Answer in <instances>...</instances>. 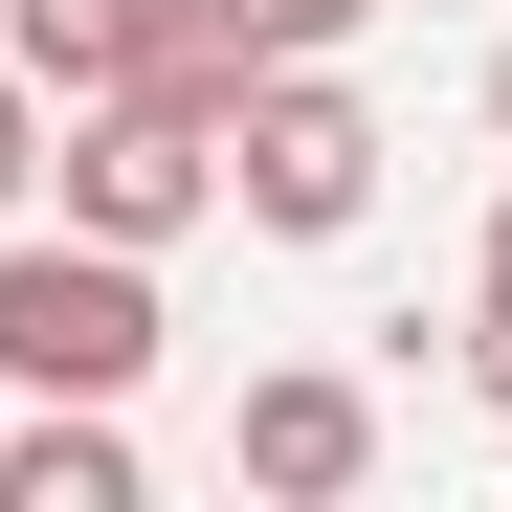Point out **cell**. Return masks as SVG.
Listing matches in <instances>:
<instances>
[{"label": "cell", "instance_id": "obj_1", "mask_svg": "<svg viewBox=\"0 0 512 512\" xmlns=\"http://www.w3.org/2000/svg\"><path fill=\"white\" fill-rule=\"evenodd\" d=\"M156 245H90V223H0V401H134L156 379Z\"/></svg>", "mask_w": 512, "mask_h": 512}, {"label": "cell", "instance_id": "obj_2", "mask_svg": "<svg viewBox=\"0 0 512 512\" xmlns=\"http://www.w3.org/2000/svg\"><path fill=\"white\" fill-rule=\"evenodd\" d=\"M223 201L268 223V245H357V223H379V112L334 90V45L245 67V112H223Z\"/></svg>", "mask_w": 512, "mask_h": 512}, {"label": "cell", "instance_id": "obj_3", "mask_svg": "<svg viewBox=\"0 0 512 512\" xmlns=\"http://www.w3.org/2000/svg\"><path fill=\"white\" fill-rule=\"evenodd\" d=\"M45 179H67L90 245H179V223H223V112H179V90H90V112L45 134Z\"/></svg>", "mask_w": 512, "mask_h": 512}, {"label": "cell", "instance_id": "obj_4", "mask_svg": "<svg viewBox=\"0 0 512 512\" xmlns=\"http://www.w3.org/2000/svg\"><path fill=\"white\" fill-rule=\"evenodd\" d=\"M223 468H245V490H290V512H334V490L379 468V401L290 357V379H245V401H223Z\"/></svg>", "mask_w": 512, "mask_h": 512}, {"label": "cell", "instance_id": "obj_5", "mask_svg": "<svg viewBox=\"0 0 512 512\" xmlns=\"http://www.w3.org/2000/svg\"><path fill=\"white\" fill-rule=\"evenodd\" d=\"M0 512H134V401H23L0 423Z\"/></svg>", "mask_w": 512, "mask_h": 512}, {"label": "cell", "instance_id": "obj_6", "mask_svg": "<svg viewBox=\"0 0 512 512\" xmlns=\"http://www.w3.org/2000/svg\"><path fill=\"white\" fill-rule=\"evenodd\" d=\"M0 45L45 67V112H90V90H134V67H156V0H0Z\"/></svg>", "mask_w": 512, "mask_h": 512}, {"label": "cell", "instance_id": "obj_7", "mask_svg": "<svg viewBox=\"0 0 512 512\" xmlns=\"http://www.w3.org/2000/svg\"><path fill=\"white\" fill-rule=\"evenodd\" d=\"M468 401H512V201H490V245H468Z\"/></svg>", "mask_w": 512, "mask_h": 512}, {"label": "cell", "instance_id": "obj_8", "mask_svg": "<svg viewBox=\"0 0 512 512\" xmlns=\"http://www.w3.org/2000/svg\"><path fill=\"white\" fill-rule=\"evenodd\" d=\"M45 134H67V112H45V67H23V45H0V223H23V201H45Z\"/></svg>", "mask_w": 512, "mask_h": 512}, {"label": "cell", "instance_id": "obj_9", "mask_svg": "<svg viewBox=\"0 0 512 512\" xmlns=\"http://www.w3.org/2000/svg\"><path fill=\"white\" fill-rule=\"evenodd\" d=\"M223 23H245V45H268V67H290V45H357V23H379V0H223Z\"/></svg>", "mask_w": 512, "mask_h": 512}, {"label": "cell", "instance_id": "obj_10", "mask_svg": "<svg viewBox=\"0 0 512 512\" xmlns=\"http://www.w3.org/2000/svg\"><path fill=\"white\" fill-rule=\"evenodd\" d=\"M490 134H512V45H490Z\"/></svg>", "mask_w": 512, "mask_h": 512}, {"label": "cell", "instance_id": "obj_11", "mask_svg": "<svg viewBox=\"0 0 512 512\" xmlns=\"http://www.w3.org/2000/svg\"><path fill=\"white\" fill-rule=\"evenodd\" d=\"M0 423H23V401H0Z\"/></svg>", "mask_w": 512, "mask_h": 512}]
</instances>
